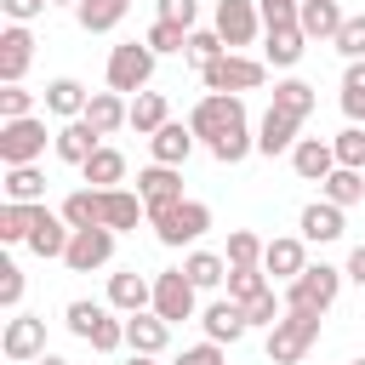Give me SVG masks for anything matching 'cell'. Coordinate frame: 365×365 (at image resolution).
Instances as JSON below:
<instances>
[{
    "label": "cell",
    "mask_w": 365,
    "mask_h": 365,
    "mask_svg": "<svg viewBox=\"0 0 365 365\" xmlns=\"http://www.w3.org/2000/svg\"><path fill=\"white\" fill-rule=\"evenodd\" d=\"M188 131L211 148L217 165H240L245 154H257V137L245 125V97H234V91H205L188 108Z\"/></svg>",
    "instance_id": "cell-1"
},
{
    "label": "cell",
    "mask_w": 365,
    "mask_h": 365,
    "mask_svg": "<svg viewBox=\"0 0 365 365\" xmlns=\"http://www.w3.org/2000/svg\"><path fill=\"white\" fill-rule=\"evenodd\" d=\"M103 80H108V91H120V97L148 91V80H154V51H148V40H120V46L108 51Z\"/></svg>",
    "instance_id": "cell-2"
},
{
    "label": "cell",
    "mask_w": 365,
    "mask_h": 365,
    "mask_svg": "<svg viewBox=\"0 0 365 365\" xmlns=\"http://www.w3.org/2000/svg\"><path fill=\"white\" fill-rule=\"evenodd\" d=\"M342 268H331V262H308L291 285H285V308H297V314H325L331 302H336V291H342Z\"/></svg>",
    "instance_id": "cell-3"
},
{
    "label": "cell",
    "mask_w": 365,
    "mask_h": 365,
    "mask_svg": "<svg viewBox=\"0 0 365 365\" xmlns=\"http://www.w3.org/2000/svg\"><path fill=\"white\" fill-rule=\"evenodd\" d=\"M148 228H154V240L171 245V251H177V245H194V240L211 228V205H205V200H177V205L160 211Z\"/></svg>",
    "instance_id": "cell-4"
},
{
    "label": "cell",
    "mask_w": 365,
    "mask_h": 365,
    "mask_svg": "<svg viewBox=\"0 0 365 365\" xmlns=\"http://www.w3.org/2000/svg\"><path fill=\"white\" fill-rule=\"evenodd\" d=\"M314 342H319V314H297V308H285V319L268 331V359H274V365H297Z\"/></svg>",
    "instance_id": "cell-5"
},
{
    "label": "cell",
    "mask_w": 365,
    "mask_h": 365,
    "mask_svg": "<svg viewBox=\"0 0 365 365\" xmlns=\"http://www.w3.org/2000/svg\"><path fill=\"white\" fill-rule=\"evenodd\" d=\"M200 80H205V91H234V97H240V91H257V86L268 80V63H262V57H245V51H228V57H217Z\"/></svg>",
    "instance_id": "cell-6"
},
{
    "label": "cell",
    "mask_w": 365,
    "mask_h": 365,
    "mask_svg": "<svg viewBox=\"0 0 365 365\" xmlns=\"http://www.w3.org/2000/svg\"><path fill=\"white\" fill-rule=\"evenodd\" d=\"M46 154V120H0V165H34Z\"/></svg>",
    "instance_id": "cell-7"
},
{
    "label": "cell",
    "mask_w": 365,
    "mask_h": 365,
    "mask_svg": "<svg viewBox=\"0 0 365 365\" xmlns=\"http://www.w3.org/2000/svg\"><path fill=\"white\" fill-rule=\"evenodd\" d=\"M211 29L222 34V46H228V51L251 46L257 34H268V29H262V11H257V0H217V11H211Z\"/></svg>",
    "instance_id": "cell-8"
},
{
    "label": "cell",
    "mask_w": 365,
    "mask_h": 365,
    "mask_svg": "<svg viewBox=\"0 0 365 365\" xmlns=\"http://www.w3.org/2000/svg\"><path fill=\"white\" fill-rule=\"evenodd\" d=\"M0 354H6L11 365H34V359L46 354V319H40V314H11L6 331H0Z\"/></svg>",
    "instance_id": "cell-9"
},
{
    "label": "cell",
    "mask_w": 365,
    "mask_h": 365,
    "mask_svg": "<svg viewBox=\"0 0 365 365\" xmlns=\"http://www.w3.org/2000/svg\"><path fill=\"white\" fill-rule=\"evenodd\" d=\"M194 285H188V274L182 268H160L154 274V314L165 319V325H177V319H194Z\"/></svg>",
    "instance_id": "cell-10"
},
{
    "label": "cell",
    "mask_w": 365,
    "mask_h": 365,
    "mask_svg": "<svg viewBox=\"0 0 365 365\" xmlns=\"http://www.w3.org/2000/svg\"><path fill=\"white\" fill-rule=\"evenodd\" d=\"M137 194H143V205H148V222H154L160 211H171L177 200H188L177 165H143V171H137Z\"/></svg>",
    "instance_id": "cell-11"
},
{
    "label": "cell",
    "mask_w": 365,
    "mask_h": 365,
    "mask_svg": "<svg viewBox=\"0 0 365 365\" xmlns=\"http://www.w3.org/2000/svg\"><path fill=\"white\" fill-rule=\"evenodd\" d=\"M114 257V228H74L68 251H63V268L68 274H91Z\"/></svg>",
    "instance_id": "cell-12"
},
{
    "label": "cell",
    "mask_w": 365,
    "mask_h": 365,
    "mask_svg": "<svg viewBox=\"0 0 365 365\" xmlns=\"http://www.w3.org/2000/svg\"><path fill=\"white\" fill-rule=\"evenodd\" d=\"M108 308L114 314H148L154 308V279L148 274H137V268H120V274H108Z\"/></svg>",
    "instance_id": "cell-13"
},
{
    "label": "cell",
    "mask_w": 365,
    "mask_h": 365,
    "mask_svg": "<svg viewBox=\"0 0 365 365\" xmlns=\"http://www.w3.org/2000/svg\"><path fill=\"white\" fill-rule=\"evenodd\" d=\"M29 63H34V34H29V23L0 29V86H23Z\"/></svg>",
    "instance_id": "cell-14"
},
{
    "label": "cell",
    "mask_w": 365,
    "mask_h": 365,
    "mask_svg": "<svg viewBox=\"0 0 365 365\" xmlns=\"http://www.w3.org/2000/svg\"><path fill=\"white\" fill-rule=\"evenodd\" d=\"M302 268H308V240H302V234H279V240H268V251H262V274H268V279L291 285Z\"/></svg>",
    "instance_id": "cell-15"
},
{
    "label": "cell",
    "mask_w": 365,
    "mask_h": 365,
    "mask_svg": "<svg viewBox=\"0 0 365 365\" xmlns=\"http://www.w3.org/2000/svg\"><path fill=\"white\" fill-rule=\"evenodd\" d=\"M297 131H302V120L268 103V114H262V125H257V154H268V160H274V154H291V148L302 143Z\"/></svg>",
    "instance_id": "cell-16"
},
{
    "label": "cell",
    "mask_w": 365,
    "mask_h": 365,
    "mask_svg": "<svg viewBox=\"0 0 365 365\" xmlns=\"http://www.w3.org/2000/svg\"><path fill=\"white\" fill-rule=\"evenodd\" d=\"M68 240H74V228L63 222V211H46V205H34V228H29V251H34V257H57V262H63V251H68Z\"/></svg>",
    "instance_id": "cell-17"
},
{
    "label": "cell",
    "mask_w": 365,
    "mask_h": 365,
    "mask_svg": "<svg viewBox=\"0 0 365 365\" xmlns=\"http://www.w3.org/2000/svg\"><path fill=\"white\" fill-rule=\"evenodd\" d=\"M200 325H205V342H222V348L251 331V319H245V308H240L234 297H217V302L200 314Z\"/></svg>",
    "instance_id": "cell-18"
},
{
    "label": "cell",
    "mask_w": 365,
    "mask_h": 365,
    "mask_svg": "<svg viewBox=\"0 0 365 365\" xmlns=\"http://www.w3.org/2000/svg\"><path fill=\"white\" fill-rule=\"evenodd\" d=\"M51 148H57V160H63V165H86V160L103 148V137L91 131V120H63V125H57V137H51Z\"/></svg>",
    "instance_id": "cell-19"
},
{
    "label": "cell",
    "mask_w": 365,
    "mask_h": 365,
    "mask_svg": "<svg viewBox=\"0 0 365 365\" xmlns=\"http://www.w3.org/2000/svg\"><path fill=\"white\" fill-rule=\"evenodd\" d=\"M291 171H297L302 182H325V177L336 171V148H331V137H302V143L291 148Z\"/></svg>",
    "instance_id": "cell-20"
},
{
    "label": "cell",
    "mask_w": 365,
    "mask_h": 365,
    "mask_svg": "<svg viewBox=\"0 0 365 365\" xmlns=\"http://www.w3.org/2000/svg\"><path fill=\"white\" fill-rule=\"evenodd\" d=\"M103 194V228H114V234H131L137 222H148V205H143V194H131V188H97Z\"/></svg>",
    "instance_id": "cell-21"
},
{
    "label": "cell",
    "mask_w": 365,
    "mask_h": 365,
    "mask_svg": "<svg viewBox=\"0 0 365 365\" xmlns=\"http://www.w3.org/2000/svg\"><path fill=\"white\" fill-rule=\"evenodd\" d=\"M342 205H331V200H314V205H302V217H297V234L308 240V245H331V240H342Z\"/></svg>",
    "instance_id": "cell-22"
},
{
    "label": "cell",
    "mask_w": 365,
    "mask_h": 365,
    "mask_svg": "<svg viewBox=\"0 0 365 365\" xmlns=\"http://www.w3.org/2000/svg\"><path fill=\"white\" fill-rule=\"evenodd\" d=\"M125 348H131V354L160 359V354L171 348V325H165L154 308H148V314H131V319H125Z\"/></svg>",
    "instance_id": "cell-23"
},
{
    "label": "cell",
    "mask_w": 365,
    "mask_h": 365,
    "mask_svg": "<svg viewBox=\"0 0 365 365\" xmlns=\"http://www.w3.org/2000/svg\"><path fill=\"white\" fill-rule=\"evenodd\" d=\"M262 40H268V46H262V63H268V68H297L302 51H308V34H302L297 23H279V29H268Z\"/></svg>",
    "instance_id": "cell-24"
},
{
    "label": "cell",
    "mask_w": 365,
    "mask_h": 365,
    "mask_svg": "<svg viewBox=\"0 0 365 365\" xmlns=\"http://www.w3.org/2000/svg\"><path fill=\"white\" fill-rule=\"evenodd\" d=\"M80 120H91V131L97 137H114L120 125H131V103L120 97V91H91V103H86V114Z\"/></svg>",
    "instance_id": "cell-25"
},
{
    "label": "cell",
    "mask_w": 365,
    "mask_h": 365,
    "mask_svg": "<svg viewBox=\"0 0 365 365\" xmlns=\"http://www.w3.org/2000/svg\"><path fill=\"white\" fill-rule=\"evenodd\" d=\"M194 143H200V137H194L182 120H171V125H160V131L148 137V154H154V165H177V171H182V160L194 154Z\"/></svg>",
    "instance_id": "cell-26"
},
{
    "label": "cell",
    "mask_w": 365,
    "mask_h": 365,
    "mask_svg": "<svg viewBox=\"0 0 365 365\" xmlns=\"http://www.w3.org/2000/svg\"><path fill=\"white\" fill-rule=\"evenodd\" d=\"M342 23H348V11H342L336 0H302V11H297V29H302L308 40H336Z\"/></svg>",
    "instance_id": "cell-27"
},
{
    "label": "cell",
    "mask_w": 365,
    "mask_h": 365,
    "mask_svg": "<svg viewBox=\"0 0 365 365\" xmlns=\"http://www.w3.org/2000/svg\"><path fill=\"white\" fill-rule=\"evenodd\" d=\"M86 103H91V91H86L74 74H57V80L46 86V114H57V120H80Z\"/></svg>",
    "instance_id": "cell-28"
},
{
    "label": "cell",
    "mask_w": 365,
    "mask_h": 365,
    "mask_svg": "<svg viewBox=\"0 0 365 365\" xmlns=\"http://www.w3.org/2000/svg\"><path fill=\"white\" fill-rule=\"evenodd\" d=\"M6 200L11 205H46V171L40 165H6Z\"/></svg>",
    "instance_id": "cell-29"
},
{
    "label": "cell",
    "mask_w": 365,
    "mask_h": 365,
    "mask_svg": "<svg viewBox=\"0 0 365 365\" xmlns=\"http://www.w3.org/2000/svg\"><path fill=\"white\" fill-rule=\"evenodd\" d=\"M125 11H131V0H80V6H74V23H80L86 34H108V29L125 23Z\"/></svg>",
    "instance_id": "cell-30"
},
{
    "label": "cell",
    "mask_w": 365,
    "mask_h": 365,
    "mask_svg": "<svg viewBox=\"0 0 365 365\" xmlns=\"http://www.w3.org/2000/svg\"><path fill=\"white\" fill-rule=\"evenodd\" d=\"M160 125H171L165 91H137V97H131V131H137V137H154Z\"/></svg>",
    "instance_id": "cell-31"
},
{
    "label": "cell",
    "mask_w": 365,
    "mask_h": 365,
    "mask_svg": "<svg viewBox=\"0 0 365 365\" xmlns=\"http://www.w3.org/2000/svg\"><path fill=\"white\" fill-rule=\"evenodd\" d=\"M80 177H86L91 188H120V182H125V154L103 143V148H97V154L80 165Z\"/></svg>",
    "instance_id": "cell-32"
},
{
    "label": "cell",
    "mask_w": 365,
    "mask_h": 365,
    "mask_svg": "<svg viewBox=\"0 0 365 365\" xmlns=\"http://www.w3.org/2000/svg\"><path fill=\"white\" fill-rule=\"evenodd\" d=\"M182 274H188L194 291H217V285L228 279V257H217V251H188V257H182Z\"/></svg>",
    "instance_id": "cell-33"
},
{
    "label": "cell",
    "mask_w": 365,
    "mask_h": 365,
    "mask_svg": "<svg viewBox=\"0 0 365 365\" xmlns=\"http://www.w3.org/2000/svg\"><path fill=\"white\" fill-rule=\"evenodd\" d=\"M319 200H331V205H359L365 200V171H348V165H336L325 182H319Z\"/></svg>",
    "instance_id": "cell-34"
},
{
    "label": "cell",
    "mask_w": 365,
    "mask_h": 365,
    "mask_svg": "<svg viewBox=\"0 0 365 365\" xmlns=\"http://www.w3.org/2000/svg\"><path fill=\"white\" fill-rule=\"evenodd\" d=\"M63 222L68 228H103V194L97 188H74L63 200Z\"/></svg>",
    "instance_id": "cell-35"
},
{
    "label": "cell",
    "mask_w": 365,
    "mask_h": 365,
    "mask_svg": "<svg viewBox=\"0 0 365 365\" xmlns=\"http://www.w3.org/2000/svg\"><path fill=\"white\" fill-rule=\"evenodd\" d=\"M314 103H319V91H314L308 80H297V74L274 86V108H285V114H297V120H308V114H314Z\"/></svg>",
    "instance_id": "cell-36"
},
{
    "label": "cell",
    "mask_w": 365,
    "mask_h": 365,
    "mask_svg": "<svg viewBox=\"0 0 365 365\" xmlns=\"http://www.w3.org/2000/svg\"><path fill=\"white\" fill-rule=\"evenodd\" d=\"M262 251H268V240H257L251 228H234L228 234V268H262Z\"/></svg>",
    "instance_id": "cell-37"
},
{
    "label": "cell",
    "mask_w": 365,
    "mask_h": 365,
    "mask_svg": "<svg viewBox=\"0 0 365 365\" xmlns=\"http://www.w3.org/2000/svg\"><path fill=\"white\" fill-rule=\"evenodd\" d=\"M182 57H188V63H194V68L205 74V68H211L217 57H228V46H222V34H217V29H194V34H188V51H182Z\"/></svg>",
    "instance_id": "cell-38"
},
{
    "label": "cell",
    "mask_w": 365,
    "mask_h": 365,
    "mask_svg": "<svg viewBox=\"0 0 365 365\" xmlns=\"http://www.w3.org/2000/svg\"><path fill=\"white\" fill-rule=\"evenodd\" d=\"M29 228H34V205H0V240L6 245H29Z\"/></svg>",
    "instance_id": "cell-39"
},
{
    "label": "cell",
    "mask_w": 365,
    "mask_h": 365,
    "mask_svg": "<svg viewBox=\"0 0 365 365\" xmlns=\"http://www.w3.org/2000/svg\"><path fill=\"white\" fill-rule=\"evenodd\" d=\"M268 285H274V279H268L262 268H228V297H234L240 308H245V302H257Z\"/></svg>",
    "instance_id": "cell-40"
},
{
    "label": "cell",
    "mask_w": 365,
    "mask_h": 365,
    "mask_svg": "<svg viewBox=\"0 0 365 365\" xmlns=\"http://www.w3.org/2000/svg\"><path fill=\"white\" fill-rule=\"evenodd\" d=\"M342 114L359 125L365 120V63H348L342 68Z\"/></svg>",
    "instance_id": "cell-41"
},
{
    "label": "cell",
    "mask_w": 365,
    "mask_h": 365,
    "mask_svg": "<svg viewBox=\"0 0 365 365\" xmlns=\"http://www.w3.org/2000/svg\"><path fill=\"white\" fill-rule=\"evenodd\" d=\"M331 148H336V165H348V171H365V125H348V131H336V137H331Z\"/></svg>",
    "instance_id": "cell-42"
},
{
    "label": "cell",
    "mask_w": 365,
    "mask_h": 365,
    "mask_svg": "<svg viewBox=\"0 0 365 365\" xmlns=\"http://www.w3.org/2000/svg\"><path fill=\"white\" fill-rule=\"evenodd\" d=\"M143 40H148V51H154V57H165V51H188V29L160 23V17L148 23V34H143Z\"/></svg>",
    "instance_id": "cell-43"
},
{
    "label": "cell",
    "mask_w": 365,
    "mask_h": 365,
    "mask_svg": "<svg viewBox=\"0 0 365 365\" xmlns=\"http://www.w3.org/2000/svg\"><path fill=\"white\" fill-rule=\"evenodd\" d=\"M245 319H251V325H268V331H274V325L285 319V297H279V291L268 285V291H262L257 302H245Z\"/></svg>",
    "instance_id": "cell-44"
},
{
    "label": "cell",
    "mask_w": 365,
    "mask_h": 365,
    "mask_svg": "<svg viewBox=\"0 0 365 365\" xmlns=\"http://www.w3.org/2000/svg\"><path fill=\"white\" fill-rule=\"evenodd\" d=\"M331 46H336V51H342L348 63H365V11H354V17L342 23V34H336Z\"/></svg>",
    "instance_id": "cell-45"
},
{
    "label": "cell",
    "mask_w": 365,
    "mask_h": 365,
    "mask_svg": "<svg viewBox=\"0 0 365 365\" xmlns=\"http://www.w3.org/2000/svg\"><path fill=\"white\" fill-rule=\"evenodd\" d=\"M34 114V91L29 86H0V120H29Z\"/></svg>",
    "instance_id": "cell-46"
},
{
    "label": "cell",
    "mask_w": 365,
    "mask_h": 365,
    "mask_svg": "<svg viewBox=\"0 0 365 365\" xmlns=\"http://www.w3.org/2000/svg\"><path fill=\"white\" fill-rule=\"evenodd\" d=\"M0 308H23V268L17 262H0Z\"/></svg>",
    "instance_id": "cell-47"
},
{
    "label": "cell",
    "mask_w": 365,
    "mask_h": 365,
    "mask_svg": "<svg viewBox=\"0 0 365 365\" xmlns=\"http://www.w3.org/2000/svg\"><path fill=\"white\" fill-rule=\"evenodd\" d=\"M160 23H177V29L194 34V23H200V0H160Z\"/></svg>",
    "instance_id": "cell-48"
},
{
    "label": "cell",
    "mask_w": 365,
    "mask_h": 365,
    "mask_svg": "<svg viewBox=\"0 0 365 365\" xmlns=\"http://www.w3.org/2000/svg\"><path fill=\"white\" fill-rule=\"evenodd\" d=\"M257 11H262V29H279V23H297L302 0H257Z\"/></svg>",
    "instance_id": "cell-49"
},
{
    "label": "cell",
    "mask_w": 365,
    "mask_h": 365,
    "mask_svg": "<svg viewBox=\"0 0 365 365\" xmlns=\"http://www.w3.org/2000/svg\"><path fill=\"white\" fill-rule=\"evenodd\" d=\"M177 365H228V359H222V342H194L177 354Z\"/></svg>",
    "instance_id": "cell-50"
},
{
    "label": "cell",
    "mask_w": 365,
    "mask_h": 365,
    "mask_svg": "<svg viewBox=\"0 0 365 365\" xmlns=\"http://www.w3.org/2000/svg\"><path fill=\"white\" fill-rule=\"evenodd\" d=\"M46 6H51V0H0V11H6L11 23H34Z\"/></svg>",
    "instance_id": "cell-51"
},
{
    "label": "cell",
    "mask_w": 365,
    "mask_h": 365,
    "mask_svg": "<svg viewBox=\"0 0 365 365\" xmlns=\"http://www.w3.org/2000/svg\"><path fill=\"white\" fill-rule=\"evenodd\" d=\"M342 274H348L354 285H365V240H359V245L348 251V268H342Z\"/></svg>",
    "instance_id": "cell-52"
},
{
    "label": "cell",
    "mask_w": 365,
    "mask_h": 365,
    "mask_svg": "<svg viewBox=\"0 0 365 365\" xmlns=\"http://www.w3.org/2000/svg\"><path fill=\"white\" fill-rule=\"evenodd\" d=\"M34 365H68V359H63V354H40Z\"/></svg>",
    "instance_id": "cell-53"
},
{
    "label": "cell",
    "mask_w": 365,
    "mask_h": 365,
    "mask_svg": "<svg viewBox=\"0 0 365 365\" xmlns=\"http://www.w3.org/2000/svg\"><path fill=\"white\" fill-rule=\"evenodd\" d=\"M125 365H154V359H148V354H131V359H125Z\"/></svg>",
    "instance_id": "cell-54"
},
{
    "label": "cell",
    "mask_w": 365,
    "mask_h": 365,
    "mask_svg": "<svg viewBox=\"0 0 365 365\" xmlns=\"http://www.w3.org/2000/svg\"><path fill=\"white\" fill-rule=\"evenodd\" d=\"M51 6H80V0H51Z\"/></svg>",
    "instance_id": "cell-55"
},
{
    "label": "cell",
    "mask_w": 365,
    "mask_h": 365,
    "mask_svg": "<svg viewBox=\"0 0 365 365\" xmlns=\"http://www.w3.org/2000/svg\"><path fill=\"white\" fill-rule=\"evenodd\" d=\"M348 365H365V359H348Z\"/></svg>",
    "instance_id": "cell-56"
}]
</instances>
